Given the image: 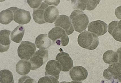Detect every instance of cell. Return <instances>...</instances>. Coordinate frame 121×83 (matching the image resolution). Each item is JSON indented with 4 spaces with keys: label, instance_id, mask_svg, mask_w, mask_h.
<instances>
[{
    "label": "cell",
    "instance_id": "1",
    "mask_svg": "<svg viewBox=\"0 0 121 83\" xmlns=\"http://www.w3.org/2000/svg\"><path fill=\"white\" fill-rule=\"evenodd\" d=\"M70 18L76 32L81 33L87 28L89 23V18L83 11L75 10L72 13Z\"/></svg>",
    "mask_w": 121,
    "mask_h": 83
},
{
    "label": "cell",
    "instance_id": "2",
    "mask_svg": "<svg viewBox=\"0 0 121 83\" xmlns=\"http://www.w3.org/2000/svg\"><path fill=\"white\" fill-rule=\"evenodd\" d=\"M78 42L82 48L89 50H94L99 44V40L97 36L85 30L79 35Z\"/></svg>",
    "mask_w": 121,
    "mask_h": 83
},
{
    "label": "cell",
    "instance_id": "3",
    "mask_svg": "<svg viewBox=\"0 0 121 83\" xmlns=\"http://www.w3.org/2000/svg\"><path fill=\"white\" fill-rule=\"evenodd\" d=\"M48 37L52 41L53 44L56 43L59 45L65 46L69 43V37L65 31L59 27L52 28L48 33Z\"/></svg>",
    "mask_w": 121,
    "mask_h": 83
},
{
    "label": "cell",
    "instance_id": "4",
    "mask_svg": "<svg viewBox=\"0 0 121 83\" xmlns=\"http://www.w3.org/2000/svg\"><path fill=\"white\" fill-rule=\"evenodd\" d=\"M36 50V47L33 43L22 41L18 48V55L21 59L29 60L34 55Z\"/></svg>",
    "mask_w": 121,
    "mask_h": 83
},
{
    "label": "cell",
    "instance_id": "5",
    "mask_svg": "<svg viewBox=\"0 0 121 83\" xmlns=\"http://www.w3.org/2000/svg\"><path fill=\"white\" fill-rule=\"evenodd\" d=\"M48 58V51L47 50L40 49L35 53L30 58L31 70H35L40 68L47 62Z\"/></svg>",
    "mask_w": 121,
    "mask_h": 83
},
{
    "label": "cell",
    "instance_id": "6",
    "mask_svg": "<svg viewBox=\"0 0 121 83\" xmlns=\"http://www.w3.org/2000/svg\"><path fill=\"white\" fill-rule=\"evenodd\" d=\"M13 12L14 20L19 25H23L29 23L31 19L29 11L19 9L16 7H11Z\"/></svg>",
    "mask_w": 121,
    "mask_h": 83
},
{
    "label": "cell",
    "instance_id": "7",
    "mask_svg": "<svg viewBox=\"0 0 121 83\" xmlns=\"http://www.w3.org/2000/svg\"><path fill=\"white\" fill-rule=\"evenodd\" d=\"M100 0H72V5L74 9L80 11L94 9L100 3Z\"/></svg>",
    "mask_w": 121,
    "mask_h": 83
},
{
    "label": "cell",
    "instance_id": "8",
    "mask_svg": "<svg viewBox=\"0 0 121 83\" xmlns=\"http://www.w3.org/2000/svg\"><path fill=\"white\" fill-rule=\"evenodd\" d=\"M54 25L56 27H60L63 28L68 35L72 34L74 31L71 20L65 15H60L54 23Z\"/></svg>",
    "mask_w": 121,
    "mask_h": 83
},
{
    "label": "cell",
    "instance_id": "9",
    "mask_svg": "<svg viewBox=\"0 0 121 83\" xmlns=\"http://www.w3.org/2000/svg\"><path fill=\"white\" fill-rule=\"evenodd\" d=\"M88 31L97 36L104 35L108 31V26L105 23L100 20L92 21L88 26Z\"/></svg>",
    "mask_w": 121,
    "mask_h": 83
},
{
    "label": "cell",
    "instance_id": "10",
    "mask_svg": "<svg viewBox=\"0 0 121 83\" xmlns=\"http://www.w3.org/2000/svg\"><path fill=\"white\" fill-rule=\"evenodd\" d=\"M56 60L59 63L61 68V71L67 72L73 68V62L69 54L64 52L57 54Z\"/></svg>",
    "mask_w": 121,
    "mask_h": 83
},
{
    "label": "cell",
    "instance_id": "11",
    "mask_svg": "<svg viewBox=\"0 0 121 83\" xmlns=\"http://www.w3.org/2000/svg\"><path fill=\"white\" fill-rule=\"evenodd\" d=\"M45 70V76H50L58 79L61 68L58 61L55 60L48 61L46 65Z\"/></svg>",
    "mask_w": 121,
    "mask_h": 83
},
{
    "label": "cell",
    "instance_id": "12",
    "mask_svg": "<svg viewBox=\"0 0 121 83\" xmlns=\"http://www.w3.org/2000/svg\"><path fill=\"white\" fill-rule=\"evenodd\" d=\"M70 75L73 80L80 81L84 80L87 78L88 72L87 70L83 67H74L70 70Z\"/></svg>",
    "mask_w": 121,
    "mask_h": 83
},
{
    "label": "cell",
    "instance_id": "13",
    "mask_svg": "<svg viewBox=\"0 0 121 83\" xmlns=\"http://www.w3.org/2000/svg\"><path fill=\"white\" fill-rule=\"evenodd\" d=\"M11 31L4 30L0 31V52L3 53L8 51L10 45V35Z\"/></svg>",
    "mask_w": 121,
    "mask_h": 83
},
{
    "label": "cell",
    "instance_id": "14",
    "mask_svg": "<svg viewBox=\"0 0 121 83\" xmlns=\"http://www.w3.org/2000/svg\"><path fill=\"white\" fill-rule=\"evenodd\" d=\"M108 32L115 40L121 42V20L111 22L109 25Z\"/></svg>",
    "mask_w": 121,
    "mask_h": 83
},
{
    "label": "cell",
    "instance_id": "15",
    "mask_svg": "<svg viewBox=\"0 0 121 83\" xmlns=\"http://www.w3.org/2000/svg\"><path fill=\"white\" fill-rule=\"evenodd\" d=\"M48 6V4L44 1L42 3L39 8L34 10L33 19L37 24L41 25L46 23L44 19V15L45 9Z\"/></svg>",
    "mask_w": 121,
    "mask_h": 83
},
{
    "label": "cell",
    "instance_id": "16",
    "mask_svg": "<svg viewBox=\"0 0 121 83\" xmlns=\"http://www.w3.org/2000/svg\"><path fill=\"white\" fill-rule=\"evenodd\" d=\"M59 12L58 9L53 6H48L44 11V19L46 23H52L56 20L59 17Z\"/></svg>",
    "mask_w": 121,
    "mask_h": 83
},
{
    "label": "cell",
    "instance_id": "17",
    "mask_svg": "<svg viewBox=\"0 0 121 83\" xmlns=\"http://www.w3.org/2000/svg\"><path fill=\"white\" fill-rule=\"evenodd\" d=\"M47 34H41L37 37L35 44L37 48L40 49H48L52 45L51 40Z\"/></svg>",
    "mask_w": 121,
    "mask_h": 83
},
{
    "label": "cell",
    "instance_id": "18",
    "mask_svg": "<svg viewBox=\"0 0 121 83\" xmlns=\"http://www.w3.org/2000/svg\"><path fill=\"white\" fill-rule=\"evenodd\" d=\"M32 66L30 61L26 60H21L16 66V71L19 74L23 75H27L31 69Z\"/></svg>",
    "mask_w": 121,
    "mask_h": 83
},
{
    "label": "cell",
    "instance_id": "19",
    "mask_svg": "<svg viewBox=\"0 0 121 83\" xmlns=\"http://www.w3.org/2000/svg\"><path fill=\"white\" fill-rule=\"evenodd\" d=\"M25 32V29L22 26H17L11 33V40L16 43H20L22 40Z\"/></svg>",
    "mask_w": 121,
    "mask_h": 83
},
{
    "label": "cell",
    "instance_id": "20",
    "mask_svg": "<svg viewBox=\"0 0 121 83\" xmlns=\"http://www.w3.org/2000/svg\"><path fill=\"white\" fill-rule=\"evenodd\" d=\"M13 19V12L10 8L2 11L0 13V22L3 25L9 24Z\"/></svg>",
    "mask_w": 121,
    "mask_h": 83
},
{
    "label": "cell",
    "instance_id": "21",
    "mask_svg": "<svg viewBox=\"0 0 121 83\" xmlns=\"http://www.w3.org/2000/svg\"><path fill=\"white\" fill-rule=\"evenodd\" d=\"M0 83H14L12 73L8 70H3L0 72Z\"/></svg>",
    "mask_w": 121,
    "mask_h": 83
},
{
    "label": "cell",
    "instance_id": "22",
    "mask_svg": "<svg viewBox=\"0 0 121 83\" xmlns=\"http://www.w3.org/2000/svg\"><path fill=\"white\" fill-rule=\"evenodd\" d=\"M117 56L116 52L112 50L106 51L103 55V60L107 63H110L114 60Z\"/></svg>",
    "mask_w": 121,
    "mask_h": 83
},
{
    "label": "cell",
    "instance_id": "23",
    "mask_svg": "<svg viewBox=\"0 0 121 83\" xmlns=\"http://www.w3.org/2000/svg\"><path fill=\"white\" fill-rule=\"evenodd\" d=\"M38 83H59V82L54 77L48 75L40 78Z\"/></svg>",
    "mask_w": 121,
    "mask_h": 83
},
{
    "label": "cell",
    "instance_id": "24",
    "mask_svg": "<svg viewBox=\"0 0 121 83\" xmlns=\"http://www.w3.org/2000/svg\"><path fill=\"white\" fill-rule=\"evenodd\" d=\"M18 83H37L36 81L28 76L21 77L18 80Z\"/></svg>",
    "mask_w": 121,
    "mask_h": 83
},
{
    "label": "cell",
    "instance_id": "25",
    "mask_svg": "<svg viewBox=\"0 0 121 83\" xmlns=\"http://www.w3.org/2000/svg\"><path fill=\"white\" fill-rule=\"evenodd\" d=\"M29 5L31 8L35 9L39 7L41 5L42 0H27Z\"/></svg>",
    "mask_w": 121,
    "mask_h": 83
},
{
    "label": "cell",
    "instance_id": "26",
    "mask_svg": "<svg viewBox=\"0 0 121 83\" xmlns=\"http://www.w3.org/2000/svg\"><path fill=\"white\" fill-rule=\"evenodd\" d=\"M49 6L55 5L57 6L60 2V0H45L44 1Z\"/></svg>",
    "mask_w": 121,
    "mask_h": 83
},
{
    "label": "cell",
    "instance_id": "27",
    "mask_svg": "<svg viewBox=\"0 0 121 83\" xmlns=\"http://www.w3.org/2000/svg\"><path fill=\"white\" fill-rule=\"evenodd\" d=\"M115 14L117 18L119 19H121V6L116 8L115 11Z\"/></svg>",
    "mask_w": 121,
    "mask_h": 83
},
{
    "label": "cell",
    "instance_id": "28",
    "mask_svg": "<svg viewBox=\"0 0 121 83\" xmlns=\"http://www.w3.org/2000/svg\"><path fill=\"white\" fill-rule=\"evenodd\" d=\"M110 83H119L117 81L114 80H112L111 82Z\"/></svg>",
    "mask_w": 121,
    "mask_h": 83
},
{
    "label": "cell",
    "instance_id": "29",
    "mask_svg": "<svg viewBox=\"0 0 121 83\" xmlns=\"http://www.w3.org/2000/svg\"><path fill=\"white\" fill-rule=\"evenodd\" d=\"M71 82L72 83H82V82H80V81H72Z\"/></svg>",
    "mask_w": 121,
    "mask_h": 83
},
{
    "label": "cell",
    "instance_id": "30",
    "mask_svg": "<svg viewBox=\"0 0 121 83\" xmlns=\"http://www.w3.org/2000/svg\"><path fill=\"white\" fill-rule=\"evenodd\" d=\"M60 83H72L71 82H66V81H63V82H60Z\"/></svg>",
    "mask_w": 121,
    "mask_h": 83
}]
</instances>
